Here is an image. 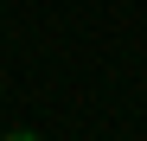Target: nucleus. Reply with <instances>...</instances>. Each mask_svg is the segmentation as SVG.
I'll list each match as a JSON object with an SVG mask.
<instances>
[{"label":"nucleus","instance_id":"f257e3e1","mask_svg":"<svg viewBox=\"0 0 147 141\" xmlns=\"http://www.w3.org/2000/svg\"><path fill=\"white\" fill-rule=\"evenodd\" d=\"M0 141H38L32 128H7V135H0Z\"/></svg>","mask_w":147,"mask_h":141}]
</instances>
